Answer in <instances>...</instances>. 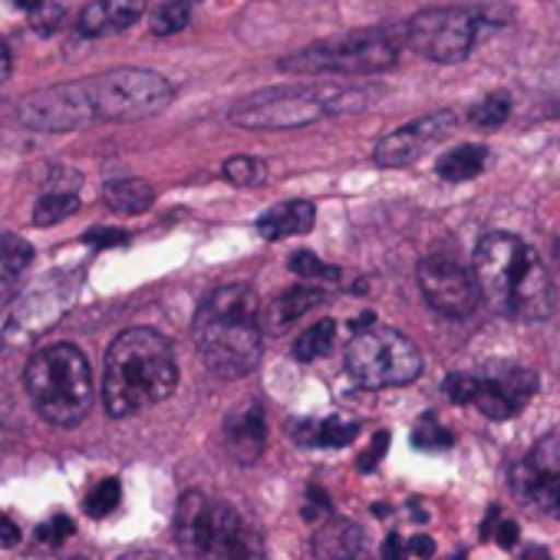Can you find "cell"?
Instances as JSON below:
<instances>
[{
  "label": "cell",
  "instance_id": "6da1fadb",
  "mask_svg": "<svg viewBox=\"0 0 560 560\" xmlns=\"http://www.w3.org/2000/svg\"><path fill=\"white\" fill-rule=\"evenodd\" d=\"M475 284L488 307L501 317L537 324L553 311L550 277L537 250L517 234H485L475 247Z\"/></svg>",
  "mask_w": 560,
  "mask_h": 560
},
{
  "label": "cell",
  "instance_id": "7a4b0ae2",
  "mask_svg": "<svg viewBox=\"0 0 560 560\" xmlns=\"http://www.w3.org/2000/svg\"><path fill=\"white\" fill-rule=\"evenodd\" d=\"M178 386V363L172 343L149 330L136 327L113 340L103 370V402L113 419L136 416L162 399H168Z\"/></svg>",
  "mask_w": 560,
  "mask_h": 560
},
{
  "label": "cell",
  "instance_id": "3957f363",
  "mask_svg": "<svg viewBox=\"0 0 560 560\" xmlns=\"http://www.w3.org/2000/svg\"><path fill=\"white\" fill-rule=\"evenodd\" d=\"M195 347L205 366L218 376L237 380L260 363L264 314L250 288L228 284L211 291L195 314Z\"/></svg>",
  "mask_w": 560,
  "mask_h": 560
},
{
  "label": "cell",
  "instance_id": "277c9868",
  "mask_svg": "<svg viewBox=\"0 0 560 560\" xmlns=\"http://www.w3.org/2000/svg\"><path fill=\"white\" fill-rule=\"evenodd\" d=\"M380 100L376 86L360 83H307V86H270L244 96L231 106L228 119L241 129H304L327 116L363 113Z\"/></svg>",
  "mask_w": 560,
  "mask_h": 560
},
{
  "label": "cell",
  "instance_id": "5b68a950",
  "mask_svg": "<svg viewBox=\"0 0 560 560\" xmlns=\"http://www.w3.org/2000/svg\"><path fill=\"white\" fill-rule=\"evenodd\" d=\"M175 537L191 560H267L257 524L205 491H188L178 501Z\"/></svg>",
  "mask_w": 560,
  "mask_h": 560
},
{
  "label": "cell",
  "instance_id": "8992f818",
  "mask_svg": "<svg viewBox=\"0 0 560 560\" xmlns=\"http://www.w3.org/2000/svg\"><path fill=\"white\" fill-rule=\"evenodd\" d=\"M27 393L54 425H77L93 406V370L73 343H54L31 357Z\"/></svg>",
  "mask_w": 560,
  "mask_h": 560
},
{
  "label": "cell",
  "instance_id": "52a82bcc",
  "mask_svg": "<svg viewBox=\"0 0 560 560\" xmlns=\"http://www.w3.org/2000/svg\"><path fill=\"white\" fill-rule=\"evenodd\" d=\"M399 50V34L376 27L311 44L304 50L280 57L277 67L294 77H376L396 67Z\"/></svg>",
  "mask_w": 560,
  "mask_h": 560
},
{
  "label": "cell",
  "instance_id": "ba28073f",
  "mask_svg": "<svg viewBox=\"0 0 560 560\" xmlns=\"http://www.w3.org/2000/svg\"><path fill=\"white\" fill-rule=\"evenodd\" d=\"M347 373L366 389L409 386L422 373V353L406 334L373 324L350 340Z\"/></svg>",
  "mask_w": 560,
  "mask_h": 560
},
{
  "label": "cell",
  "instance_id": "9c48e42d",
  "mask_svg": "<svg viewBox=\"0 0 560 560\" xmlns=\"http://www.w3.org/2000/svg\"><path fill=\"white\" fill-rule=\"evenodd\" d=\"M83 86L96 119H109V122H132V119L155 116L175 96L172 83L152 70H109L83 80Z\"/></svg>",
  "mask_w": 560,
  "mask_h": 560
},
{
  "label": "cell",
  "instance_id": "30bf717a",
  "mask_svg": "<svg viewBox=\"0 0 560 560\" xmlns=\"http://www.w3.org/2000/svg\"><path fill=\"white\" fill-rule=\"evenodd\" d=\"M478 27L481 18L468 8H429L402 27V37L432 63H462L475 50Z\"/></svg>",
  "mask_w": 560,
  "mask_h": 560
},
{
  "label": "cell",
  "instance_id": "8fae6325",
  "mask_svg": "<svg viewBox=\"0 0 560 560\" xmlns=\"http://www.w3.org/2000/svg\"><path fill=\"white\" fill-rule=\"evenodd\" d=\"M445 393L455 402L478 406V412H485L488 419H514L537 393V376L524 366H508L494 376L452 373L445 380Z\"/></svg>",
  "mask_w": 560,
  "mask_h": 560
},
{
  "label": "cell",
  "instance_id": "7c38bea8",
  "mask_svg": "<svg viewBox=\"0 0 560 560\" xmlns=\"http://www.w3.org/2000/svg\"><path fill=\"white\" fill-rule=\"evenodd\" d=\"M419 288L429 301V307L448 320L471 317L478 307V284L475 273H468L455 257L432 254L419 264Z\"/></svg>",
  "mask_w": 560,
  "mask_h": 560
},
{
  "label": "cell",
  "instance_id": "4fadbf2b",
  "mask_svg": "<svg viewBox=\"0 0 560 560\" xmlns=\"http://www.w3.org/2000/svg\"><path fill=\"white\" fill-rule=\"evenodd\" d=\"M21 122L31 129H44V132H67V129H83L90 122H96L93 103L86 96L83 80L80 83H60L50 86L44 93H34L21 103L18 109Z\"/></svg>",
  "mask_w": 560,
  "mask_h": 560
},
{
  "label": "cell",
  "instance_id": "5bb4252c",
  "mask_svg": "<svg viewBox=\"0 0 560 560\" xmlns=\"http://www.w3.org/2000/svg\"><path fill=\"white\" fill-rule=\"evenodd\" d=\"M458 126V116L452 109H439V113H429V116H419L412 119L409 126L389 132L386 139H380L373 159L376 165L383 168H402V165H412L419 155H425L432 145L445 142Z\"/></svg>",
  "mask_w": 560,
  "mask_h": 560
},
{
  "label": "cell",
  "instance_id": "9a60e30c",
  "mask_svg": "<svg viewBox=\"0 0 560 560\" xmlns=\"http://www.w3.org/2000/svg\"><path fill=\"white\" fill-rule=\"evenodd\" d=\"M511 488L521 501L540 508L550 517H560V468L557 462L547 455V442L514 468L511 475Z\"/></svg>",
  "mask_w": 560,
  "mask_h": 560
},
{
  "label": "cell",
  "instance_id": "2e32d148",
  "mask_svg": "<svg viewBox=\"0 0 560 560\" xmlns=\"http://www.w3.org/2000/svg\"><path fill=\"white\" fill-rule=\"evenodd\" d=\"M145 18V0H90L77 18L83 37H113Z\"/></svg>",
  "mask_w": 560,
  "mask_h": 560
},
{
  "label": "cell",
  "instance_id": "e0dca14e",
  "mask_svg": "<svg viewBox=\"0 0 560 560\" xmlns=\"http://www.w3.org/2000/svg\"><path fill=\"white\" fill-rule=\"evenodd\" d=\"M314 560H373V544L357 521L334 517L314 534Z\"/></svg>",
  "mask_w": 560,
  "mask_h": 560
},
{
  "label": "cell",
  "instance_id": "ac0fdd59",
  "mask_svg": "<svg viewBox=\"0 0 560 560\" xmlns=\"http://www.w3.org/2000/svg\"><path fill=\"white\" fill-rule=\"evenodd\" d=\"M224 445L234 462H257L267 445V416L260 402H247L224 422Z\"/></svg>",
  "mask_w": 560,
  "mask_h": 560
},
{
  "label": "cell",
  "instance_id": "d6986e66",
  "mask_svg": "<svg viewBox=\"0 0 560 560\" xmlns=\"http://www.w3.org/2000/svg\"><path fill=\"white\" fill-rule=\"evenodd\" d=\"M317 221V208L314 201H304V198H294V201H280L273 208H267L260 218H257V234L264 241H284V237H298V234H307Z\"/></svg>",
  "mask_w": 560,
  "mask_h": 560
},
{
  "label": "cell",
  "instance_id": "ffe728a7",
  "mask_svg": "<svg viewBox=\"0 0 560 560\" xmlns=\"http://www.w3.org/2000/svg\"><path fill=\"white\" fill-rule=\"evenodd\" d=\"M324 301H327V294L320 288H291V291H280L264 307V330L267 334H284L288 327H294L304 314H311Z\"/></svg>",
  "mask_w": 560,
  "mask_h": 560
},
{
  "label": "cell",
  "instance_id": "44dd1931",
  "mask_svg": "<svg viewBox=\"0 0 560 560\" xmlns=\"http://www.w3.org/2000/svg\"><path fill=\"white\" fill-rule=\"evenodd\" d=\"M485 162H488V149L468 142V145L448 149V152L439 159L435 172H439V178H445V182H471V178H478V175L485 172Z\"/></svg>",
  "mask_w": 560,
  "mask_h": 560
},
{
  "label": "cell",
  "instance_id": "7402d4cb",
  "mask_svg": "<svg viewBox=\"0 0 560 560\" xmlns=\"http://www.w3.org/2000/svg\"><path fill=\"white\" fill-rule=\"evenodd\" d=\"M291 432H294V439L301 445H311V448H347L357 439V425L343 422V419L304 422V425H298Z\"/></svg>",
  "mask_w": 560,
  "mask_h": 560
},
{
  "label": "cell",
  "instance_id": "603a6c76",
  "mask_svg": "<svg viewBox=\"0 0 560 560\" xmlns=\"http://www.w3.org/2000/svg\"><path fill=\"white\" fill-rule=\"evenodd\" d=\"M103 198L119 214H139V211H145L155 201V191L142 178H119V182H109L106 185Z\"/></svg>",
  "mask_w": 560,
  "mask_h": 560
},
{
  "label": "cell",
  "instance_id": "cb8c5ba5",
  "mask_svg": "<svg viewBox=\"0 0 560 560\" xmlns=\"http://www.w3.org/2000/svg\"><path fill=\"white\" fill-rule=\"evenodd\" d=\"M77 208H80L77 191H70V188H50V191L37 201V208H34V224H40V228L60 224V221L70 218Z\"/></svg>",
  "mask_w": 560,
  "mask_h": 560
},
{
  "label": "cell",
  "instance_id": "d4e9b609",
  "mask_svg": "<svg viewBox=\"0 0 560 560\" xmlns=\"http://www.w3.org/2000/svg\"><path fill=\"white\" fill-rule=\"evenodd\" d=\"M334 337H337V324L334 320H317L311 330H304L294 343V360L301 363H311V360H320L330 347H334Z\"/></svg>",
  "mask_w": 560,
  "mask_h": 560
},
{
  "label": "cell",
  "instance_id": "484cf974",
  "mask_svg": "<svg viewBox=\"0 0 560 560\" xmlns=\"http://www.w3.org/2000/svg\"><path fill=\"white\" fill-rule=\"evenodd\" d=\"M508 116H511V96L508 93H488L481 103L471 106L468 119L475 129H498L508 122Z\"/></svg>",
  "mask_w": 560,
  "mask_h": 560
},
{
  "label": "cell",
  "instance_id": "4316f807",
  "mask_svg": "<svg viewBox=\"0 0 560 560\" xmlns=\"http://www.w3.org/2000/svg\"><path fill=\"white\" fill-rule=\"evenodd\" d=\"M188 21H191V4H188V0H168V4H162L152 14V34L155 37H172V34L185 31Z\"/></svg>",
  "mask_w": 560,
  "mask_h": 560
},
{
  "label": "cell",
  "instance_id": "83f0119b",
  "mask_svg": "<svg viewBox=\"0 0 560 560\" xmlns=\"http://www.w3.org/2000/svg\"><path fill=\"white\" fill-rule=\"evenodd\" d=\"M224 178L237 188H254L267 178V165L250 155H234L224 162Z\"/></svg>",
  "mask_w": 560,
  "mask_h": 560
},
{
  "label": "cell",
  "instance_id": "f1b7e54d",
  "mask_svg": "<svg viewBox=\"0 0 560 560\" xmlns=\"http://www.w3.org/2000/svg\"><path fill=\"white\" fill-rule=\"evenodd\" d=\"M122 501V485L119 478H103L90 494H86V514L90 517H106L119 508Z\"/></svg>",
  "mask_w": 560,
  "mask_h": 560
},
{
  "label": "cell",
  "instance_id": "f546056e",
  "mask_svg": "<svg viewBox=\"0 0 560 560\" xmlns=\"http://www.w3.org/2000/svg\"><path fill=\"white\" fill-rule=\"evenodd\" d=\"M452 442H455V439H452V432H448L445 425H439V419H435V416L422 419V422L412 429V445H416V448H422V452H445Z\"/></svg>",
  "mask_w": 560,
  "mask_h": 560
},
{
  "label": "cell",
  "instance_id": "4dcf8cb0",
  "mask_svg": "<svg viewBox=\"0 0 560 560\" xmlns=\"http://www.w3.org/2000/svg\"><path fill=\"white\" fill-rule=\"evenodd\" d=\"M34 260V247L24 241V237H0V267H4L8 273H24Z\"/></svg>",
  "mask_w": 560,
  "mask_h": 560
},
{
  "label": "cell",
  "instance_id": "1f68e13d",
  "mask_svg": "<svg viewBox=\"0 0 560 560\" xmlns=\"http://www.w3.org/2000/svg\"><path fill=\"white\" fill-rule=\"evenodd\" d=\"M291 270L301 273V277H311V280H337V277H340L337 267L324 264V260L314 257L311 250H298V254L291 257Z\"/></svg>",
  "mask_w": 560,
  "mask_h": 560
},
{
  "label": "cell",
  "instance_id": "d6a6232c",
  "mask_svg": "<svg viewBox=\"0 0 560 560\" xmlns=\"http://www.w3.org/2000/svg\"><path fill=\"white\" fill-rule=\"evenodd\" d=\"M73 530H77V524H73L67 514H57V517H50L47 524H40V530H37V534H40V540H44V544H54V547H57V544H63Z\"/></svg>",
  "mask_w": 560,
  "mask_h": 560
},
{
  "label": "cell",
  "instance_id": "836d02e7",
  "mask_svg": "<svg viewBox=\"0 0 560 560\" xmlns=\"http://www.w3.org/2000/svg\"><path fill=\"white\" fill-rule=\"evenodd\" d=\"M83 241L93 244V247H122L129 241V234L119 231V228H93V231H86Z\"/></svg>",
  "mask_w": 560,
  "mask_h": 560
},
{
  "label": "cell",
  "instance_id": "e575fe53",
  "mask_svg": "<svg viewBox=\"0 0 560 560\" xmlns=\"http://www.w3.org/2000/svg\"><path fill=\"white\" fill-rule=\"evenodd\" d=\"M386 448H389V432H376V435H373V442H370V448L360 455V471H370V468H376V465L383 462Z\"/></svg>",
  "mask_w": 560,
  "mask_h": 560
},
{
  "label": "cell",
  "instance_id": "d590c367",
  "mask_svg": "<svg viewBox=\"0 0 560 560\" xmlns=\"http://www.w3.org/2000/svg\"><path fill=\"white\" fill-rule=\"evenodd\" d=\"M432 553H435V540L429 534H416V537L406 540L402 560H432Z\"/></svg>",
  "mask_w": 560,
  "mask_h": 560
},
{
  "label": "cell",
  "instance_id": "8d00e7d4",
  "mask_svg": "<svg viewBox=\"0 0 560 560\" xmlns=\"http://www.w3.org/2000/svg\"><path fill=\"white\" fill-rule=\"evenodd\" d=\"M21 544V527L18 521H11L4 511H0V547H18Z\"/></svg>",
  "mask_w": 560,
  "mask_h": 560
},
{
  "label": "cell",
  "instance_id": "74e56055",
  "mask_svg": "<svg viewBox=\"0 0 560 560\" xmlns=\"http://www.w3.org/2000/svg\"><path fill=\"white\" fill-rule=\"evenodd\" d=\"M494 530H498L494 537H498L501 547H514V544H517V524H514V521H498Z\"/></svg>",
  "mask_w": 560,
  "mask_h": 560
},
{
  "label": "cell",
  "instance_id": "f35d334b",
  "mask_svg": "<svg viewBox=\"0 0 560 560\" xmlns=\"http://www.w3.org/2000/svg\"><path fill=\"white\" fill-rule=\"evenodd\" d=\"M402 553H406V540H402L399 534H389L380 557H383V560H402Z\"/></svg>",
  "mask_w": 560,
  "mask_h": 560
},
{
  "label": "cell",
  "instance_id": "ab89813d",
  "mask_svg": "<svg viewBox=\"0 0 560 560\" xmlns=\"http://www.w3.org/2000/svg\"><path fill=\"white\" fill-rule=\"evenodd\" d=\"M8 77H11V50L4 40H0V83H4Z\"/></svg>",
  "mask_w": 560,
  "mask_h": 560
},
{
  "label": "cell",
  "instance_id": "60d3db41",
  "mask_svg": "<svg viewBox=\"0 0 560 560\" xmlns=\"http://www.w3.org/2000/svg\"><path fill=\"white\" fill-rule=\"evenodd\" d=\"M119 560H165L159 550H129V553H122Z\"/></svg>",
  "mask_w": 560,
  "mask_h": 560
},
{
  "label": "cell",
  "instance_id": "b9f144b4",
  "mask_svg": "<svg viewBox=\"0 0 560 560\" xmlns=\"http://www.w3.org/2000/svg\"><path fill=\"white\" fill-rule=\"evenodd\" d=\"M514 560H550V557H547V550H544V547H537V544H534V547L521 550V553H517Z\"/></svg>",
  "mask_w": 560,
  "mask_h": 560
},
{
  "label": "cell",
  "instance_id": "7bdbcfd3",
  "mask_svg": "<svg viewBox=\"0 0 560 560\" xmlns=\"http://www.w3.org/2000/svg\"><path fill=\"white\" fill-rule=\"evenodd\" d=\"M14 4H18V8H24V11H34V14H37L44 0H14Z\"/></svg>",
  "mask_w": 560,
  "mask_h": 560
},
{
  "label": "cell",
  "instance_id": "ee69618b",
  "mask_svg": "<svg viewBox=\"0 0 560 560\" xmlns=\"http://www.w3.org/2000/svg\"><path fill=\"white\" fill-rule=\"evenodd\" d=\"M70 560H90V557H70Z\"/></svg>",
  "mask_w": 560,
  "mask_h": 560
}]
</instances>
